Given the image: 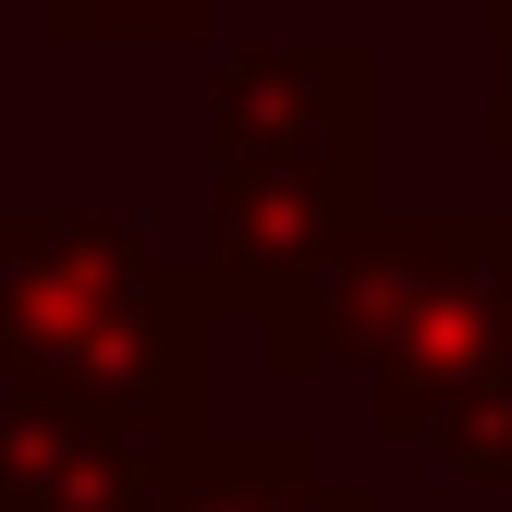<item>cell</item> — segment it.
I'll return each instance as SVG.
<instances>
[{"label": "cell", "instance_id": "1", "mask_svg": "<svg viewBox=\"0 0 512 512\" xmlns=\"http://www.w3.org/2000/svg\"><path fill=\"white\" fill-rule=\"evenodd\" d=\"M281 378H366V415L512 500V208H366L256 330Z\"/></svg>", "mask_w": 512, "mask_h": 512}, {"label": "cell", "instance_id": "2", "mask_svg": "<svg viewBox=\"0 0 512 512\" xmlns=\"http://www.w3.org/2000/svg\"><path fill=\"white\" fill-rule=\"evenodd\" d=\"M220 293L122 208H0V391H74L159 439L208 427Z\"/></svg>", "mask_w": 512, "mask_h": 512}, {"label": "cell", "instance_id": "3", "mask_svg": "<svg viewBox=\"0 0 512 512\" xmlns=\"http://www.w3.org/2000/svg\"><path fill=\"white\" fill-rule=\"evenodd\" d=\"M366 208H378V49L293 37V49L220 61V86H208V293H220V317L269 330L293 269Z\"/></svg>", "mask_w": 512, "mask_h": 512}, {"label": "cell", "instance_id": "4", "mask_svg": "<svg viewBox=\"0 0 512 512\" xmlns=\"http://www.w3.org/2000/svg\"><path fill=\"white\" fill-rule=\"evenodd\" d=\"M171 439L74 403V391H0V512H147Z\"/></svg>", "mask_w": 512, "mask_h": 512}, {"label": "cell", "instance_id": "5", "mask_svg": "<svg viewBox=\"0 0 512 512\" xmlns=\"http://www.w3.org/2000/svg\"><path fill=\"white\" fill-rule=\"evenodd\" d=\"M147 512H378V500L354 476H330V452L305 427H244V439L196 427V439H171Z\"/></svg>", "mask_w": 512, "mask_h": 512}, {"label": "cell", "instance_id": "6", "mask_svg": "<svg viewBox=\"0 0 512 512\" xmlns=\"http://www.w3.org/2000/svg\"><path fill=\"white\" fill-rule=\"evenodd\" d=\"M232 0H49L61 49H208Z\"/></svg>", "mask_w": 512, "mask_h": 512}, {"label": "cell", "instance_id": "7", "mask_svg": "<svg viewBox=\"0 0 512 512\" xmlns=\"http://www.w3.org/2000/svg\"><path fill=\"white\" fill-rule=\"evenodd\" d=\"M488 25V159H512V0H476Z\"/></svg>", "mask_w": 512, "mask_h": 512}]
</instances>
